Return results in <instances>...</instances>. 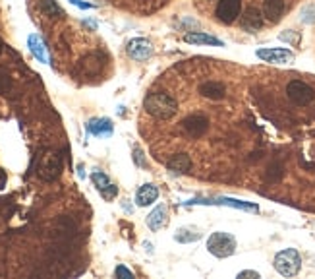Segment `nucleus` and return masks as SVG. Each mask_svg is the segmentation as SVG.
<instances>
[{
    "label": "nucleus",
    "instance_id": "obj_19",
    "mask_svg": "<svg viewBox=\"0 0 315 279\" xmlns=\"http://www.w3.org/2000/svg\"><path fill=\"white\" fill-rule=\"evenodd\" d=\"M114 276H116V278H126V279L134 278V274H132L130 270H126L124 266H118V268H116V272H114Z\"/></svg>",
    "mask_w": 315,
    "mask_h": 279
},
{
    "label": "nucleus",
    "instance_id": "obj_5",
    "mask_svg": "<svg viewBox=\"0 0 315 279\" xmlns=\"http://www.w3.org/2000/svg\"><path fill=\"white\" fill-rule=\"evenodd\" d=\"M255 54L263 62H271V64H288L294 60V52L288 48H259Z\"/></svg>",
    "mask_w": 315,
    "mask_h": 279
},
{
    "label": "nucleus",
    "instance_id": "obj_3",
    "mask_svg": "<svg viewBox=\"0 0 315 279\" xmlns=\"http://www.w3.org/2000/svg\"><path fill=\"white\" fill-rule=\"evenodd\" d=\"M207 250L217 258H228L236 252V238L225 231L213 232L207 240Z\"/></svg>",
    "mask_w": 315,
    "mask_h": 279
},
{
    "label": "nucleus",
    "instance_id": "obj_20",
    "mask_svg": "<svg viewBox=\"0 0 315 279\" xmlns=\"http://www.w3.org/2000/svg\"><path fill=\"white\" fill-rule=\"evenodd\" d=\"M306 23H314L315 22V8L314 6H310V8H306L304 10V18H302Z\"/></svg>",
    "mask_w": 315,
    "mask_h": 279
},
{
    "label": "nucleus",
    "instance_id": "obj_23",
    "mask_svg": "<svg viewBox=\"0 0 315 279\" xmlns=\"http://www.w3.org/2000/svg\"><path fill=\"white\" fill-rule=\"evenodd\" d=\"M0 52H2V41H0Z\"/></svg>",
    "mask_w": 315,
    "mask_h": 279
},
{
    "label": "nucleus",
    "instance_id": "obj_16",
    "mask_svg": "<svg viewBox=\"0 0 315 279\" xmlns=\"http://www.w3.org/2000/svg\"><path fill=\"white\" fill-rule=\"evenodd\" d=\"M209 204L230 206V208L244 209V211H259V206H257V204H251V202H242V200H234V198H221V200H215V202H209Z\"/></svg>",
    "mask_w": 315,
    "mask_h": 279
},
{
    "label": "nucleus",
    "instance_id": "obj_12",
    "mask_svg": "<svg viewBox=\"0 0 315 279\" xmlns=\"http://www.w3.org/2000/svg\"><path fill=\"white\" fill-rule=\"evenodd\" d=\"M87 130L93 136H99V138H109L113 134V122L109 118H93L87 124Z\"/></svg>",
    "mask_w": 315,
    "mask_h": 279
},
{
    "label": "nucleus",
    "instance_id": "obj_7",
    "mask_svg": "<svg viewBox=\"0 0 315 279\" xmlns=\"http://www.w3.org/2000/svg\"><path fill=\"white\" fill-rule=\"evenodd\" d=\"M284 10H286V0H263V4H261V14H263L265 22L269 23L280 22Z\"/></svg>",
    "mask_w": 315,
    "mask_h": 279
},
{
    "label": "nucleus",
    "instance_id": "obj_13",
    "mask_svg": "<svg viewBox=\"0 0 315 279\" xmlns=\"http://www.w3.org/2000/svg\"><path fill=\"white\" fill-rule=\"evenodd\" d=\"M27 45H29V50L35 54V58H37L39 62H43V64H46V62H48L46 46H45V43H43V39H41L37 33L29 35V39H27Z\"/></svg>",
    "mask_w": 315,
    "mask_h": 279
},
{
    "label": "nucleus",
    "instance_id": "obj_1",
    "mask_svg": "<svg viewBox=\"0 0 315 279\" xmlns=\"http://www.w3.org/2000/svg\"><path fill=\"white\" fill-rule=\"evenodd\" d=\"M284 93L296 107H308L315 101V90L304 80H290L284 88Z\"/></svg>",
    "mask_w": 315,
    "mask_h": 279
},
{
    "label": "nucleus",
    "instance_id": "obj_9",
    "mask_svg": "<svg viewBox=\"0 0 315 279\" xmlns=\"http://www.w3.org/2000/svg\"><path fill=\"white\" fill-rule=\"evenodd\" d=\"M166 167L172 173L186 175V173H190L194 169V159L188 153H172V155L166 157Z\"/></svg>",
    "mask_w": 315,
    "mask_h": 279
},
{
    "label": "nucleus",
    "instance_id": "obj_17",
    "mask_svg": "<svg viewBox=\"0 0 315 279\" xmlns=\"http://www.w3.org/2000/svg\"><path fill=\"white\" fill-rule=\"evenodd\" d=\"M199 238H201V232L194 227H182L174 234V240H178V242H196Z\"/></svg>",
    "mask_w": 315,
    "mask_h": 279
},
{
    "label": "nucleus",
    "instance_id": "obj_18",
    "mask_svg": "<svg viewBox=\"0 0 315 279\" xmlns=\"http://www.w3.org/2000/svg\"><path fill=\"white\" fill-rule=\"evenodd\" d=\"M280 39H282V41H288V43H292V45H298V43H300V33L284 31V33H280Z\"/></svg>",
    "mask_w": 315,
    "mask_h": 279
},
{
    "label": "nucleus",
    "instance_id": "obj_21",
    "mask_svg": "<svg viewBox=\"0 0 315 279\" xmlns=\"http://www.w3.org/2000/svg\"><path fill=\"white\" fill-rule=\"evenodd\" d=\"M244 278L259 279V274H257V272H251V270H246V272H240V274H238V279H244Z\"/></svg>",
    "mask_w": 315,
    "mask_h": 279
},
{
    "label": "nucleus",
    "instance_id": "obj_6",
    "mask_svg": "<svg viewBox=\"0 0 315 279\" xmlns=\"http://www.w3.org/2000/svg\"><path fill=\"white\" fill-rule=\"evenodd\" d=\"M91 181H93V185L97 186V190L103 194L105 200H114V198H116L118 186L113 185L111 179H109L103 171H93V173H91Z\"/></svg>",
    "mask_w": 315,
    "mask_h": 279
},
{
    "label": "nucleus",
    "instance_id": "obj_14",
    "mask_svg": "<svg viewBox=\"0 0 315 279\" xmlns=\"http://www.w3.org/2000/svg\"><path fill=\"white\" fill-rule=\"evenodd\" d=\"M186 43H192V45H215V46H223L225 43L213 35H207V33H201V31H196V33H188L184 37Z\"/></svg>",
    "mask_w": 315,
    "mask_h": 279
},
{
    "label": "nucleus",
    "instance_id": "obj_10",
    "mask_svg": "<svg viewBox=\"0 0 315 279\" xmlns=\"http://www.w3.org/2000/svg\"><path fill=\"white\" fill-rule=\"evenodd\" d=\"M168 211H166V206H157L149 215H147V227L151 231H160L168 225Z\"/></svg>",
    "mask_w": 315,
    "mask_h": 279
},
{
    "label": "nucleus",
    "instance_id": "obj_4",
    "mask_svg": "<svg viewBox=\"0 0 315 279\" xmlns=\"http://www.w3.org/2000/svg\"><path fill=\"white\" fill-rule=\"evenodd\" d=\"M116 6H122V8H128L132 12H139V14H149L153 10L160 8L162 4H166L168 0H109Z\"/></svg>",
    "mask_w": 315,
    "mask_h": 279
},
{
    "label": "nucleus",
    "instance_id": "obj_2",
    "mask_svg": "<svg viewBox=\"0 0 315 279\" xmlns=\"http://www.w3.org/2000/svg\"><path fill=\"white\" fill-rule=\"evenodd\" d=\"M302 268V258L300 252L294 248H284L275 256V270L284 276V278H294Z\"/></svg>",
    "mask_w": 315,
    "mask_h": 279
},
{
    "label": "nucleus",
    "instance_id": "obj_11",
    "mask_svg": "<svg viewBox=\"0 0 315 279\" xmlns=\"http://www.w3.org/2000/svg\"><path fill=\"white\" fill-rule=\"evenodd\" d=\"M158 198V188L155 185H143L139 186L137 194H135V202L139 208H145V206H151L153 202H157Z\"/></svg>",
    "mask_w": 315,
    "mask_h": 279
},
{
    "label": "nucleus",
    "instance_id": "obj_8",
    "mask_svg": "<svg viewBox=\"0 0 315 279\" xmlns=\"http://www.w3.org/2000/svg\"><path fill=\"white\" fill-rule=\"evenodd\" d=\"M128 54H130V58H134L137 62L147 60L149 56H153V45L147 39H141V37L132 39L128 43Z\"/></svg>",
    "mask_w": 315,
    "mask_h": 279
},
{
    "label": "nucleus",
    "instance_id": "obj_15",
    "mask_svg": "<svg viewBox=\"0 0 315 279\" xmlns=\"http://www.w3.org/2000/svg\"><path fill=\"white\" fill-rule=\"evenodd\" d=\"M58 171H60V159L58 157H54V155H48L43 165H41V171H39V175L46 179V181H50V179H54L56 175H58Z\"/></svg>",
    "mask_w": 315,
    "mask_h": 279
},
{
    "label": "nucleus",
    "instance_id": "obj_22",
    "mask_svg": "<svg viewBox=\"0 0 315 279\" xmlns=\"http://www.w3.org/2000/svg\"><path fill=\"white\" fill-rule=\"evenodd\" d=\"M135 163L137 165H143V155H141V149L135 147Z\"/></svg>",
    "mask_w": 315,
    "mask_h": 279
}]
</instances>
